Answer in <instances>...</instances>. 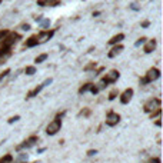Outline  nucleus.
Wrapping results in <instances>:
<instances>
[{"label":"nucleus","mask_w":163,"mask_h":163,"mask_svg":"<svg viewBox=\"0 0 163 163\" xmlns=\"http://www.w3.org/2000/svg\"><path fill=\"white\" fill-rule=\"evenodd\" d=\"M10 56H12V50L10 49H0V64L6 63V60Z\"/></svg>","instance_id":"13"},{"label":"nucleus","mask_w":163,"mask_h":163,"mask_svg":"<svg viewBox=\"0 0 163 163\" xmlns=\"http://www.w3.org/2000/svg\"><path fill=\"white\" fill-rule=\"evenodd\" d=\"M60 0H37L39 6H57Z\"/></svg>","instance_id":"15"},{"label":"nucleus","mask_w":163,"mask_h":163,"mask_svg":"<svg viewBox=\"0 0 163 163\" xmlns=\"http://www.w3.org/2000/svg\"><path fill=\"white\" fill-rule=\"evenodd\" d=\"M123 49H125V47L122 46V45H114V46L112 47V50H110V52L107 53V56H109L110 59L116 57L117 54H120V53H122V50H123Z\"/></svg>","instance_id":"12"},{"label":"nucleus","mask_w":163,"mask_h":163,"mask_svg":"<svg viewBox=\"0 0 163 163\" xmlns=\"http://www.w3.org/2000/svg\"><path fill=\"white\" fill-rule=\"evenodd\" d=\"M99 14H100V12H93V16H95V17L99 16Z\"/></svg>","instance_id":"35"},{"label":"nucleus","mask_w":163,"mask_h":163,"mask_svg":"<svg viewBox=\"0 0 163 163\" xmlns=\"http://www.w3.org/2000/svg\"><path fill=\"white\" fill-rule=\"evenodd\" d=\"M13 162V156L12 155H6L0 159V163H12Z\"/></svg>","instance_id":"21"},{"label":"nucleus","mask_w":163,"mask_h":163,"mask_svg":"<svg viewBox=\"0 0 163 163\" xmlns=\"http://www.w3.org/2000/svg\"><path fill=\"white\" fill-rule=\"evenodd\" d=\"M123 39H125V34L119 33V34H116V36H113V37L109 40V45H113V46H114V45H117V43H120Z\"/></svg>","instance_id":"16"},{"label":"nucleus","mask_w":163,"mask_h":163,"mask_svg":"<svg viewBox=\"0 0 163 163\" xmlns=\"http://www.w3.org/2000/svg\"><path fill=\"white\" fill-rule=\"evenodd\" d=\"M92 84H93V83H86V84H83V86L79 89V95H83V93H86L87 90H90Z\"/></svg>","instance_id":"17"},{"label":"nucleus","mask_w":163,"mask_h":163,"mask_svg":"<svg viewBox=\"0 0 163 163\" xmlns=\"http://www.w3.org/2000/svg\"><path fill=\"white\" fill-rule=\"evenodd\" d=\"M21 29H23V30H29V29H30V25L25 23V25H21Z\"/></svg>","instance_id":"32"},{"label":"nucleus","mask_w":163,"mask_h":163,"mask_svg":"<svg viewBox=\"0 0 163 163\" xmlns=\"http://www.w3.org/2000/svg\"><path fill=\"white\" fill-rule=\"evenodd\" d=\"M37 142H39L37 136H30V138L26 139L21 145H19V146H17V150H21V149H30V147H33Z\"/></svg>","instance_id":"8"},{"label":"nucleus","mask_w":163,"mask_h":163,"mask_svg":"<svg viewBox=\"0 0 163 163\" xmlns=\"http://www.w3.org/2000/svg\"><path fill=\"white\" fill-rule=\"evenodd\" d=\"M96 67V62H92V63H89L87 66H84V70L89 72V70H92V69H95Z\"/></svg>","instance_id":"25"},{"label":"nucleus","mask_w":163,"mask_h":163,"mask_svg":"<svg viewBox=\"0 0 163 163\" xmlns=\"http://www.w3.org/2000/svg\"><path fill=\"white\" fill-rule=\"evenodd\" d=\"M159 77H160V70L157 67H152V69L147 70L146 76H145L143 79H140V84H146V83H150V82H155V80H157Z\"/></svg>","instance_id":"2"},{"label":"nucleus","mask_w":163,"mask_h":163,"mask_svg":"<svg viewBox=\"0 0 163 163\" xmlns=\"http://www.w3.org/2000/svg\"><path fill=\"white\" fill-rule=\"evenodd\" d=\"M60 127H62V119H57V117H56L46 127V133L49 134V136H53V134H56L59 130H60Z\"/></svg>","instance_id":"4"},{"label":"nucleus","mask_w":163,"mask_h":163,"mask_svg":"<svg viewBox=\"0 0 163 163\" xmlns=\"http://www.w3.org/2000/svg\"><path fill=\"white\" fill-rule=\"evenodd\" d=\"M160 105H162V100H160L159 97H153V99H150L149 102L145 103L143 110L146 113H152V112H155V110H157V109H160Z\"/></svg>","instance_id":"3"},{"label":"nucleus","mask_w":163,"mask_h":163,"mask_svg":"<svg viewBox=\"0 0 163 163\" xmlns=\"http://www.w3.org/2000/svg\"><path fill=\"white\" fill-rule=\"evenodd\" d=\"M25 73H26V75H29V76L34 75V73H36V67H34V66H27L25 69Z\"/></svg>","instance_id":"20"},{"label":"nucleus","mask_w":163,"mask_h":163,"mask_svg":"<svg viewBox=\"0 0 163 163\" xmlns=\"http://www.w3.org/2000/svg\"><path fill=\"white\" fill-rule=\"evenodd\" d=\"M160 125H162V123H160V120H156V126H157V127H160Z\"/></svg>","instance_id":"36"},{"label":"nucleus","mask_w":163,"mask_h":163,"mask_svg":"<svg viewBox=\"0 0 163 163\" xmlns=\"http://www.w3.org/2000/svg\"><path fill=\"white\" fill-rule=\"evenodd\" d=\"M145 42H146V37H140V39L138 40V42L134 43V46H140V45H143Z\"/></svg>","instance_id":"28"},{"label":"nucleus","mask_w":163,"mask_h":163,"mask_svg":"<svg viewBox=\"0 0 163 163\" xmlns=\"http://www.w3.org/2000/svg\"><path fill=\"white\" fill-rule=\"evenodd\" d=\"M46 59H47V53H42V54H39L37 57L34 59V62H36V63H42V62H45Z\"/></svg>","instance_id":"19"},{"label":"nucleus","mask_w":163,"mask_h":163,"mask_svg":"<svg viewBox=\"0 0 163 163\" xmlns=\"http://www.w3.org/2000/svg\"><path fill=\"white\" fill-rule=\"evenodd\" d=\"M149 26H150V21H149V20H146V21H143V23H142L143 29H146V27H149Z\"/></svg>","instance_id":"31"},{"label":"nucleus","mask_w":163,"mask_h":163,"mask_svg":"<svg viewBox=\"0 0 163 163\" xmlns=\"http://www.w3.org/2000/svg\"><path fill=\"white\" fill-rule=\"evenodd\" d=\"M132 97H133V89H126L125 92L120 95V102L123 105H127L132 100Z\"/></svg>","instance_id":"10"},{"label":"nucleus","mask_w":163,"mask_h":163,"mask_svg":"<svg viewBox=\"0 0 163 163\" xmlns=\"http://www.w3.org/2000/svg\"><path fill=\"white\" fill-rule=\"evenodd\" d=\"M132 9H133V10H139V7L136 6V4H132Z\"/></svg>","instance_id":"34"},{"label":"nucleus","mask_w":163,"mask_h":163,"mask_svg":"<svg viewBox=\"0 0 163 163\" xmlns=\"http://www.w3.org/2000/svg\"><path fill=\"white\" fill-rule=\"evenodd\" d=\"M9 73H10V69H6L4 72H2V73H0V82H2V80H3L4 77L9 75Z\"/></svg>","instance_id":"26"},{"label":"nucleus","mask_w":163,"mask_h":163,"mask_svg":"<svg viewBox=\"0 0 163 163\" xmlns=\"http://www.w3.org/2000/svg\"><path fill=\"white\" fill-rule=\"evenodd\" d=\"M149 163H160V159L159 157H152V159L149 160Z\"/></svg>","instance_id":"30"},{"label":"nucleus","mask_w":163,"mask_h":163,"mask_svg":"<svg viewBox=\"0 0 163 163\" xmlns=\"http://www.w3.org/2000/svg\"><path fill=\"white\" fill-rule=\"evenodd\" d=\"M19 119H20V116H14V117H10V119H9V123H10V125H12V123H14V122H17V120H19Z\"/></svg>","instance_id":"29"},{"label":"nucleus","mask_w":163,"mask_h":163,"mask_svg":"<svg viewBox=\"0 0 163 163\" xmlns=\"http://www.w3.org/2000/svg\"><path fill=\"white\" fill-rule=\"evenodd\" d=\"M156 45H157V42H156L155 39H150V40H147L146 45H145V47H143L145 53H152V52L156 49Z\"/></svg>","instance_id":"11"},{"label":"nucleus","mask_w":163,"mask_h":163,"mask_svg":"<svg viewBox=\"0 0 163 163\" xmlns=\"http://www.w3.org/2000/svg\"><path fill=\"white\" fill-rule=\"evenodd\" d=\"M120 122V114L116 112H109L107 116H106V125L113 127V126H116L117 123Z\"/></svg>","instance_id":"7"},{"label":"nucleus","mask_w":163,"mask_h":163,"mask_svg":"<svg viewBox=\"0 0 163 163\" xmlns=\"http://www.w3.org/2000/svg\"><path fill=\"white\" fill-rule=\"evenodd\" d=\"M20 39H21V36L19 33H14V32H13V33H10V32H9L7 36H6V37L0 42V43H2V45H0V49H10V47H12L14 43L19 42Z\"/></svg>","instance_id":"1"},{"label":"nucleus","mask_w":163,"mask_h":163,"mask_svg":"<svg viewBox=\"0 0 163 163\" xmlns=\"http://www.w3.org/2000/svg\"><path fill=\"white\" fill-rule=\"evenodd\" d=\"M160 113H162V110H160V109H157V110H155V112H152V113H150V119L159 117V116H160Z\"/></svg>","instance_id":"23"},{"label":"nucleus","mask_w":163,"mask_h":163,"mask_svg":"<svg viewBox=\"0 0 163 163\" xmlns=\"http://www.w3.org/2000/svg\"><path fill=\"white\" fill-rule=\"evenodd\" d=\"M37 45H39V43H37V34L30 36V37L26 40V43H25L26 47H34V46H37Z\"/></svg>","instance_id":"14"},{"label":"nucleus","mask_w":163,"mask_h":163,"mask_svg":"<svg viewBox=\"0 0 163 163\" xmlns=\"http://www.w3.org/2000/svg\"><path fill=\"white\" fill-rule=\"evenodd\" d=\"M49 26H50V20L49 19H43L40 21V27H43V29H49Z\"/></svg>","instance_id":"22"},{"label":"nucleus","mask_w":163,"mask_h":163,"mask_svg":"<svg viewBox=\"0 0 163 163\" xmlns=\"http://www.w3.org/2000/svg\"><path fill=\"white\" fill-rule=\"evenodd\" d=\"M52 82H53V79H52V77H49V79H46V80H45V82H43L42 84H39V86H36V87H34L33 90H30V92L27 93V96H26V97H27V99H32V97L37 96L39 93L42 92V89L45 87V86H47V84H50Z\"/></svg>","instance_id":"6"},{"label":"nucleus","mask_w":163,"mask_h":163,"mask_svg":"<svg viewBox=\"0 0 163 163\" xmlns=\"http://www.w3.org/2000/svg\"><path fill=\"white\" fill-rule=\"evenodd\" d=\"M120 77V73L117 70H110L109 73H106L105 77H102V82L107 86V84L110 83H114V82H117V79Z\"/></svg>","instance_id":"5"},{"label":"nucleus","mask_w":163,"mask_h":163,"mask_svg":"<svg viewBox=\"0 0 163 163\" xmlns=\"http://www.w3.org/2000/svg\"><path fill=\"white\" fill-rule=\"evenodd\" d=\"M117 96H119V90H117V89H113L112 92L109 93V100H114Z\"/></svg>","instance_id":"18"},{"label":"nucleus","mask_w":163,"mask_h":163,"mask_svg":"<svg viewBox=\"0 0 163 163\" xmlns=\"http://www.w3.org/2000/svg\"><path fill=\"white\" fill-rule=\"evenodd\" d=\"M54 34V30H45V32H42V33L37 34V43L39 45H43V43L49 42L52 37H53Z\"/></svg>","instance_id":"9"},{"label":"nucleus","mask_w":163,"mask_h":163,"mask_svg":"<svg viewBox=\"0 0 163 163\" xmlns=\"http://www.w3.org/2000/svg\"><path fill=\"white\" fill-rule=\"evenodd\" d=\"M7 34H9V30H0V42H2V40L7 36Z\"/></svg>","instance_id":"27"},{"label":"nucleus","mask_w":163,"mask_h":163,"mask_svg":"<svg viewBox=\"0 0 163 163\" xmlns=\"http://www.w3.org/2000/svg\"><path fill=\"white\" fill-rule=\"evenodd\" d=\"M79 116H83V117L90 116V109H84V110H82V112L79 113Z\"/></svg>","instance_id":"24"},{"label":"nucleus","mask_w":163,"mask_h":163,"mask_svg":"<svg viewBox=\"0 0 163 163\" xmlns=\"http://www.w3.org/2000/svg\"><path fill=\"white\" fill-rule=\"evenodd\" d=\"M97 150H89L87 152V156H93V155H96Z\"/></svg>","instance_id":"33"},{"label":"nucleus","mask_w":163,"mask_h":163,"mask_svg":"<svg viewBox=\"0 0 163 163\" xmlns=\"http://www.w3.org/2000/svg\"><path fill=\"white\" fill-rule=\"evenodd\" d=\"M0 2H2V0H0Z\"/></svg>","instance_id":"37"}]
</instances>
